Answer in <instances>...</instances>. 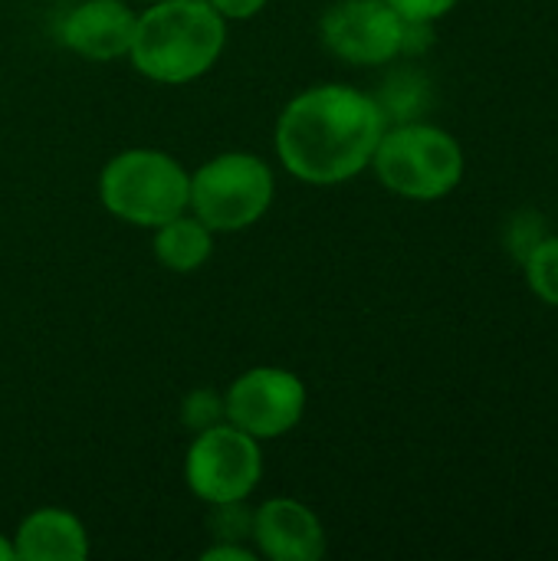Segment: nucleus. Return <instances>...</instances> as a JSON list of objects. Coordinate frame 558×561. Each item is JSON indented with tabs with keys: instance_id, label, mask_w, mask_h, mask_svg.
I'll list each match as a JSON object with an SVG mask.
<instances>
[{
	"instance_id": "nucleus-1",
	"label": "nucleus",
	"mask_w": 558,
	"mask_h": 561,
	"mask_svg": "<svg viewBox=\"0 0 558 561\" xmlns=\"http://www.w3.org/2000/svg\"><path fill=\"white\" fill-rule=\"evenodd\" d=\"M385 108L352 85H312L276 122V154L306 184H342L372 164Z\"/></svg>"
},
{
	"instance_id": "nucleus-2",
	"label": "nucleus",
	"mask_w": 558,
	"mask_h": 561,
	"mask_svg": "<svg viewBox=\"0 0 558 561\" xmlns=\"http://www.w3.org/2000/svg\"><path fill=\"white\" fill-rule=\"evenodd\" d=\"M227 20L207 0H155L135 20L132 66L168 85L204 76L224 53Z\"/></svg>"
},
{
	"instance_id": "nucleus-3",
	"label": "nucleus",
	"mask_w": 558,
	"mask_h": 561,
	"mask_svg": "<svg viewBox=\"0 0 558 561\" xmlns=\"http://www.w3.org/2000/svg\"><path fill=\"white\" fill-rule=\"evenodd\" d=\"M378 181L408 201H441L464 181L460 141L428 122L385 128L372 154Z\"/></svg>"
},
{
	"instance_id": "nucleus-4",
	"label": "nucleus",
	"mask_w": 558,
	"mask_h": 561,
	"mask_svg": "<svg viewBox=\"0 0 558 561\" xmlns=\"http://www.w3.org/2000/svg\"><path fill=\"white\" fill-rule=\"evenodd\" d=\"M99 201L118 220L155 230L191 207V174L164 151L132 148L102 168Z\"/></svg>"
},
{
	"instance_id": "nucleus-5",
	"label": "nucleus",
	"mask_w": 558,
	"mask_h": 561,
	"mask_svg": "<svg viewBox=\"0 0 558 561\" xmlns=\"http://www.w3.org/2000/svg\"><path fill=\"white\" fill-rule=\"evenodd\" d=\"M273 171L250 151H227L191 174V214L214 233L253 227L273 204Z\"/></svg>"
},
{
	"instance_id": "nucleus-6",
	"label": "nucleus",
	"mask_w": 558,
	"mask_h": 561,
	"mask_svg": "<svg viewBox=\"0 0 558 561\" xmlns=\"http://www.w3.org/2000/svg\"><path fill=\"white\" fill-rule=\"evenodd\" d=\"M263 477L260 440L247 431L227 424H210L197 431L187 447L184 480L191 493L210 506H237L243 503Z\"/></svg>"
},
{
	"instance_id": "nucleus-7",
	"label": "nucleus",
	"mask_w": 558,
	"mask_h": 561,
	"mask_svg": "<svg viewBox=\"0 0 558 561\" xmlns=\"http://www.w3.org/2000/svg\"><path fill=\"white\" fill-rule=\"evenodd\" d=\"M408 20L388 0H339L319 33L329 53L355 66H382L408 49Z\"/></svg>"
},
{
	"instance_id": "nucleus-8",
	"label": "nucleus",
	"mask_w": 558,
	"mask_h": 561,
	"mask_svg": "<svg viewBox=\"0 0 558 561\" xmlns=\"http://www.w3.org/2000/svg\"><path fill=\"white\" fill-rule=\"evenodd\" d=\"M306 411V385L286 368H250L224 394V414L234 427L257 440L289 434Z\"/></svg>"
},
{
	"instance_id": "nucleus-9",
	"label": "nucleus",
	"mask_w": 558,
	"mask_h": 561,
	"mask_svg": "<svg viewBox=\"0 0 558 561\" xmlns=\"http://www.w3.org/2000/svg\"><path fill=\"white\" fill-rule=\"evenodd\" d=\"M250 533L257 542V556L273 561H319L326 556V529L319 516L289 496L266 500L253 519Z\"/></svg>"
},
{
	"instance_id": "nucleus-10",
	"label": "nucleus",
	"mask_w": 558,
	"mask_h": 561,
	"mask_svg": "<svg viewBox=\"0 0 558 561\" xmlns=\"http://www.w3.org/2000/svg\"><path fill=\"white\" fill-rule=\"evenodd\" d=\"M135 10L125 0H82L62 20V43L95 62L128 56L135 36Z\"/></svg>"
},
{
	"instance_id": "nucleus-11",
	"label": "nucleus",
	"mask_w": 558,
	"mask_h": 561,
	"mask_svg": "<svg viewBox=\"0 0 558 561\" xmlns=\"http://www.w3.org/2000/svg\"><path fill=\"white\" fill-rule=\"evenodd\" d=\"M16 561H82L89 556V533L69 510H36L13 536Z\"/></svg>"
},
{
	"instance_id": "nucleus-12",
	"label": "nucleus",
	"mask_w": 558,
	"mask_h": 561,
	"mask_svg": "<svg viewBox=\"0 0 558 561\" xmlns=\"http://www.w3.org/2000/svg\"><path fill=\"white\" fill-rule=\"evenodd\" d=\"M151 247H155V256L161 266H168L174 273H194L214 253V230L184 210V214L164 220L161 227H155Z\"/></svg>"
},
{
	"instance_id": "nucleus-13",
	"label": "nucleus",
	"mask_w": 558,
	"mask_h": 561,
	"mask_svg": "<svg viewBox=\"0 0 558 561\" xmlns=\"http://www.w3.org/2000/svg\"><path fill=\"white\" fill-rule=\"evenodd\" d=\"M523 266L533 296L558 309V237H539L523 256Z\"/></svg>"
},
{
	"instance_id": "nucleus-14",
	"label": "nucleus",
	"mask_w": 558,
	"mask_h": 561,
	"mask_svg": "<svg viewBox=\"0 0 558 561\" xmlns=\"http://www.w3.org/2000/svg\"><path fill=\"white\" fill-rule=\"evenodd\" d=\"M408 23H434L441 16H447L457 0H388Z\"/></svg>"
},
{
	"instance_id": "nucleus-15",
	"label": "nucleus",
	"mask_w": 558,
	"mask_h": 561,
	"mask_svg": "<svg viewBox=\"0 0 558 561\" xmlns=\"http://www.w3.org/2000/svg\"><path fill=\"white\" fill-rule=\"evenodd\" d=\"M224 20H250V16H257L263 7H266V0H207Z\"/></svg>"
},
{
	"instance_id": "nucleus-16",
	"label": "nucleus",
	"mask_w": 558,
	"mask_h": 561,
	"mask_svg": "<svg viewBox=\"0 0 558 561\" xmlns=\"http://www.w3.org/2000/svg\"><path fill=\"white\" fill-rule=\"evenodd\" d=\"M204 561H257V552L243 549V546H210L204 556Z\"/></svg>"
},
{
	"instance_id": "nucleus-17",
	"label": "nucleus",
	"mask_w": 558,
	"mask_h": 561,
	"mask_svg": "<svg viewBox=\"0 0 558 561\" xmlns=\"http://www.w3.org/2000/svg\"><path fill=\"white\" fill-rule=\"evenodd\" d=\"M0 561H16V552H13V542L0 536Z\"/></svg>"
},
{
	"instance_id": "nucleus-18",
	"label": "nucleus",
	"mask_w": 558,
	"mask_h": 561,
	"mask_svg": "<svg viewBox=\"0 0 558 561\" xmlns=\"http://www.w3.org/2000/svg\"><path fill=\"white\" fill-rule=\"evenodd\" d=\"M151 3H155V0H151Z\"/></svg>"
}]
</instances>
